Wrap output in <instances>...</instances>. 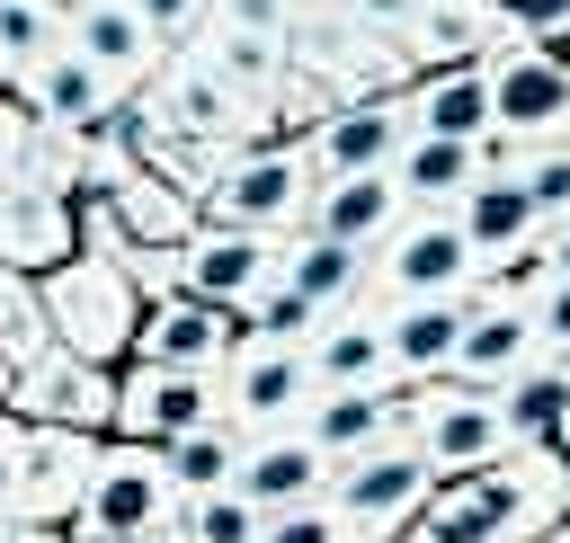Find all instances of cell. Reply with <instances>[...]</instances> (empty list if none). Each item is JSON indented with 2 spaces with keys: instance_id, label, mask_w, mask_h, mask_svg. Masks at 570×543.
<instances>
[{
  "instance_id": "obj_5",
  "label": "cell",
  "mask_w": 570,
  "mask_h": 543,
  "mask_svg": "<svg viewBox=\"0 0 570 543\" xmlns=\"http://www.w3.org/2000/svg\"><path fill=\"white\" fill-rule=\"evenodd\" d=\"M312 160L294 142H249L214 169L205 187V223H232V231H258V240H294L303 214H312Z\"/></svg>"
},
{
  "instance_id": "obj_14",
  "label": "cell",
  "mask_w": 570,
  "mask_h": 543,
  "mask_svg": "<svg viewBox=\"0 0 570 543\" xmlns=\"http://www.w3.org/2000/svg\"><path fill=\"white\" fill-rule=\"evenodd\" d=\"M240 338H249L240 312H214V303H196V294H160V303H142V320H134V365L223 374Z\"/></svg>"
},
{
  "instance_id": "obj_11",
  "label": "cell",
  "mask_w": 570,
  "mask_h": 543,
  "mask_svg": "<svg viewBox=\"0 0 570 543\" xmlns=\"http://www.w3.org/2000/svg\"><path fill=\"white\" fill-rule=\"evenodd\" d=\"M312 401V365H303V338H240L232 365H223V427L240 436H276L294 427Z\"/></svg>"
},
{
  "instance_id": "obj_53",
  "label": "cell",
  "mask_w": 570,
  "mask_h": 543,
  "mask_svg": "<svg viewBox=\"0 0 570 543\" xmlns=\"http://www.w3.org/2000/svg\"><path fill=\"white\" fill-rule=\"evenodd\" d=\"M62 9H80V0H62Z\"/></svg>"
},
{
  "instance_id": "obj_16",
  "label": "cell",
  "mask_w": 570,
  "mask_h": 543,
  "mask_svg": "<svg viewBox=\"0 0 570 543\" xmlns=\"http://www.w3.org/2000/svg\"><path fill=\"white\" fill-rule=\"evenodd\" d=\"M89 463H98V436H80V427H27V454H18V516L71 534L80 490H89Z\"/></svg>"
},
{
  "instance_id": "obj_32",
  "label": "cell",
  "mask_w": 570,
  "mask_h": 543,
  "mask_svg": "<svg viewBox=\"0 0 570 543\" xmlns=\"http://www.w3.org/2000/svg\"><path fill=\"white\" fill-rule=\"evenodd\" d=\"M499 409H508V436H517V445H552V427H561V409H570V374H561V365H534V374H517V383L499 392Z\"/></svg>"
},
{
  "instance_id": "obj_15",
  "label": "cell",
  "mask_w": 570,
  "mask_h": 543,
  "mask_svg": "<svg viewBox=\"0 0 570 543\" xmlns=\"http://www.w3.org/2000/svg\"><path fill=\"white\" fill-rule=\"evenodd\" d=\"M454 231H463V249L481 258V276H517V267L534 258V240H543V214H534L525 187L490 160V169L454 196Z\"/></svg>"
},
{
  "instance_id": "obj_20",
  "label": "cell",
  "mask_w": 570,
  "mask_h": 543,
  "mask_svg": "<svg viewBox=\"0 0 570 543\" xmlns=\"http://www.w3.org/2000/svg\"><path fill=\"white\" fill-rule=\"evenodd\" d=\"M232 490H240L258 516H285V507H303V498H330V463H321L294 427H276V436H240Z\"/></svg>"
},
{
  "instance_id": "obj_30",
  "label": "cell",
  "mask_w": 570,
  "mask_h": 543,
  "mask_svg": "<svg viewBox=\"0 0 570 543\" xmlns=\"http://www.w3.org/2000/svg\"><path fill=\"white\" fill-rule=\"evenodd\" d=\"M365 267H374V249L312 240V231H294V240H285V285H294L312 312H347V303H365Z\"/></svg>"
},
{
  "instance_id": "obj_41",
  "label": "cell",
  "mask_w": 570,
  "mask_h": 543,
  "mask_svg": "<svg viewBox=\"0 0 570 543\" xmlns=\"http://www.w3.org/2000/svg\"><path fill=\"white\" fill-rule=\"evenodd\" d=\"M303 18V0H214L205 27H232V36H285Z\"/></svg>"
},
{
  "instance_id": "obj_3",
  "label": "cell",
  "mask_w": 570,
  "mask_h": 543,
  "mask_svg": "<svg viewBox=\"0 0 570 543\" xmlns=\"http://www.w3.org/2000/svg\"><path fill=\"white\" fill-rule=\"evenodd\" d=\"M36 294H45L53 347H71V356H89V365H125V356H134L142 294L125 285V267H107V258H62V267L36 276Z\"/></svg>"
},
{
  "instance_id": "obj_13",
  "label": "cell",
  "mask_w": 570,
  "mask_h": 543,
  "mask_svg": "<svg viewBox=\"0 0 570 543\" xmlns=\"http://www.w3.org/2000/svg\"><path fill=\"white\" fill-rule=\"evenodd\" d=\"M401 142H410V98L392 89V98H338L294 151L312 160V178H374L401 160Z\"/></svg>"
},
{
  "instance_id": "obj_45",
  "label": "cell",
  "mask_w": 570,
  "mask_h": 543,
  "mask_svg": "<svg viewBox=\"0 0 570 543\" xmlns=\"http://www.w3.org/2000/svg\"><path fill=\"white\" fill-rule=\"evenodd\" d=\"M525 267H543V276H570V214L561 223H543V240H534V258Z\"/></svg>"
},
{
  "instance_id": "obj_46",
  "label": "cell",
  "mask_w": 570,
  "mask_h": 543,
  "mask_svg": "<svg viewBox=\"0 0 570 543\" xmlns=\"http://www.w3.org/2000/svg\"><path fill=\"white\" fill-rule=\"evenodd\" d=\"M0 543H62L53 525H27V516H0Z\"/></svg>"
},
{
  "instance_id": "obj_7",
  "label": "cell",
  "mask_w": 570,
  "mask_h": 543,
  "mask_svg": "<svg viewBox=\"0 0 570 543\" xmlns=\"http://www.w3.org/2000/svg\"><path fill=\"white\" fill-rule=\"evenodd\" d=\"M428 498H436V472L419 463L410 436H383V445H365V454H347V463L330 472V507H338L365 543H392Z\"/></svg>"
},
{
  "instance_id": "obj_6",
  "label": "cell",
  "mask_w": 570,
  "mask_h": 543,
  "mask_svg": "<svg viewBox=\"0 0 570 543\" xmlns=\"http://www.w3.org/2000/svg\"><path fill=\"white\" fill-rule=\"evenodd\" d=\"M481 285V258L463 249L454 214H401L392 240L374 249L365 267V303L374 312H401V303H463Z\"/></svg>"
},
{
  "instance_id": "obj_8",
  "label": "cell",
  "mask_w": 570,
  "mask_h": 543,
  "mask_svg": "<svg viewBox=\"0 0 570 543\" xmlns=\"http://www.w3.org/2000/svg\"><path fill=\"white\" fill-rule=\"evenodd\" d=\"M543 365V338H534V312H525V285L517 276H481L463 294V347H454V383H481V392H508L517 374Z\"/></svg>"
},
{
  "instance_id": "obj_33",
  "label": "cell",
  "mask_w": 570,
  "mask_h": 543,
  "mask_svg": "<svg viewBox=\"0 0 570 543\" xmlns=\"http://www.w3.org/2000/svg\"><path fill=\"white\" fill-rule=\"evenodd\" d=\"M53 347V329H45V294H36V276H18L9 258H0V365L18 374L27 356H45Z\"/></svg>"
},
{
  "instance_id": "obj_10",
  "label": "cell",
  "mask_w": 570,
  "mask_h": 543,
  "mask_svg": "<svg viewBox=\"0 0 570 543\" xmlns=\"http://www.w3.org/2000/svg\"><path fill=\"white\" fill-rule=\"evenodd\" d=\"M9 418L27 427H80V436H107L116 427V365H89L71 347H45L9 374Z\"/></svg>"
},
{
  "instance_id": "obj_34",
  "label": "cell",
  "mask_w": 570,
  "mask_h": 543,
  "mask_svg": "<svg viewBox=\"0 0 570 543\" xmlns=\"http://www.w3.org/2000/svg\"><path fill=\"white\" fill-rule=\"evenodd\" d=\"M160 463H169L178 498H196V490H223V481H232V463H240V427H223V418H214V427L178 436V445H169Z\"/></svg>"
},
{
  "instance_id": "obj_9",
  "label": "cell",
  "mask_w": 570,
  "mask_h": 543,
  "mask_svg": "<svg viewBox=\"0 0 570 543\" xmlns=\"http://www.w3.org/2000/svg\"><path fill=\"white\" fill-rule=\"evenodd\" d=\"M223 418V374H178V365H116V427L107 436H125V445H178V436H196V427H214Z\"/></svg>"
},
{
  "instance_id": "obj_21",
  "label": "cell",
  "mask_w": 570,
  "mask_h": 543,
  "mask_svg": "<svg viewBox=\"0 0 570 543\" xmlns=\"http://www.w3.org/2000/svg\"><path fill=\"white\" fill-rule=\"evenodd\" d=\"M401 214H410V196H401L392 169H374V178H321L303 231H312V240H347V249H383Z\"/></svg>"
},
{
  "instance_id": "obj_39",
  "label": "cell",
  "mask_w": 570,
  "mask_h": 543,
  "mask_svg": "<svg viewBox=\"0 0 570 543\" xmlns=\"http://www.w3.org/2000/svg\"><path fill=\"white\" fill-rule=\"evenodd\" d=\"M258 543H365L330 498H303V507H285V516H267V534Z\"/></svg>"
},
{
  "instance_id": "obj_38",
  "label": "cell",
  "mask_w": 570,
  "mask_h": 543,
  "mask_svg": "<svg viewBox=\"0 0 570 543\" xmlns=\"http://www.w3.org/2000/svg\"><path fill=\"white\" fill-rule=\"evenodd\" d=\"M490 9H499L508 45H552V53H570V0H490Z\"/></svg>"
},
{
  "instance_id": "obj_40",
  "label": "cell",
  "mask_w": 570,
  "mask_h": 543,
  "mask_svg": "<svg viewBox=\"0 0 570 543\" xmlns=\"http://www.w3.org/2000/svg\"><path fill=\"white\" fill-rule=\"evenodd\" d=\"M134 18L151 27V45H160V53H187V45L205 36L214 0H134Z\"/></svg>"
},
{
  "instance_id": "obj_12",
  "label": "cell",
  "mask_w": 570,
  "mask_h": 543,
  "mask_svg": "<svg viewBox=\"0 0 570 543\" xmlns=\"http://www.w3.org/2000/svg\"><path fill=\"white\" fill-rule=\"evenodd\" d=\"M276 276H285V240H258V231H232V223H196L178 240V294H196L214 312H249Z\"/></svg>"
},
{
  "instance_id": "obj_2",
  "label": "cell",
  "mask_w": 570,
  "mask_h": 543,
  "mask_svg": "<svg viewBox=\"0 0 570 543\" xmlns=\"http://www.w3.org/2000/svg\"><path fill=\"white\" fill-rule=\"evenodd\" d=\"M169 525H178V481H169L160 445L98 436V463H89V490H80L71 534H89V543H151Z\"/></svg>"
},
{
  "instance_id": "obj_31",
  "label": "cell",
  "mask_w": 570,
  "mask_h": 543,
  "mask_svg": "<svg viewBox=\"0 0 570 543\" xmlns=\"http://www.w3.org/2000/svg\"><path fill=\"white\" fill-rule=\"evenodd\" d=\"M27 107H36L45 125H80V116H98V107H116V98H107V80H98V71H89V62H80V53L62 45V53H53L45 71H36Z\"/></svg>"
},
{
  "instance_id": "obj_44",
  "label": "cell",
  "mask_w": 570,
  "mask_h": 543,
  "mask_svg": "<svg viewBox=\"0 0 570 543\" xmlns=\"http://www.w3.org/2000/svg\"><path fill=\"white\" fill-rule=\"evenodd\" d=\"M18 454H27V418L0 409V516H18Z\"/></svg>"
},
{
  "instance_id": "obj_52",
  "label": "cell",
  "mask_w": 570,
  "mask_h": 543,
  "mask_svg": "<svg viewBox=\"0 0 570 543\" xmlns=\"http://www.w3.org/2000/svg\"><path fill=\"white\" fill-rule=\"evenodd\" d=\"M62 543H89V534H62Z\"/></svg>"
},
{
  "instance_id": "obj_36",
  "label": "cell",
  "mask_w": 570,
  "mask_h": 543,
  "mask_svg": "<svg viewBox=\"0 0 570 543\" xmlns=\"http://www.w3.org/2000/svg\"><path fill=\"white\" fill-rule=\"evenodd\" d=\"M517 187H525V205L543 214V223H561L570 214V151H490Z\"/></svg>"
},
{
  "instance_id": "obj_28",
  "label": "cell",
  "mask_w": 570,
  "mask_h": 543,
  "mask_svg": "<svg viewBox=\"0 0 570 543\" xmlns=\"http://www.w3.org/2000/svg\"><path fill=\"white\" fill-rule=\"evenodd\" d=\"M187 53H196L232 98H249V107H267V98L285 89V71H294V62H285V36H232V27H205Z\"/></svg>"
},
{
  "instance_id": "obj_49",
  "label": "cell",
  "mask_w": 570,
  "mask_h": 543,
  "mask_svg": "<svg viewBox=\"0 0 570 543\" xmlns=\"http://www.w3.org/2000/svg\"><path fill=\"white\" fill-rule=\"evenodd\" d=\"M543 543H570V516H561V525H552V534H543Z\"/></svg>"
},
{
  "instance_id": "obj_50",
  "label": "cell",
  "mask_w": 570,
  "mask_h": 543,
  "mask_svg": "<svg viewBox=\"0 0 570 543\" xmlns=\"http://www.w3.org/2000/svg\"><path fill=\"white\" fill-rule=\"evenodd\" d=\"M151 543H187V534H178V525H169V534H151Z\"/></svg>"
},
{
  "instance_id": "obj_47",
  "label": "cell",
  "mask_w": 570,
  "mask_h": 543,
  "mask_svg": "<svg viewBox=\"0 0 570 543\" xmlns=\"http://www.w3.org/2000/svg\"><path fill=\"white\" fill-rule=\"evenodd\" d=\"M392 543H445V534H436V516H428V507H419V516H410V525H401V534H392Z\"/></svg>"
},
{
  "instance_id": "obj_43",
  "label": "cell",
  "mask_w": 570,
  "mask_h": 543,
  "mask_svg": "<svg viewBox=\"0 0 570 543\" xmlns=\"http://www.w3.org/2000/svg\"><path fill=\"white\" fill-rule=\"evenodd\" d=\"M338 9H347L356 27H374V36H392V45H401V27L419 18V0H338Z\"/></svg>"
},
{
  "instance_id": "obj_4",
  "label": "cell",
  "mask_w": 570,
  "mask_h": 543,
  "mask_svg": "<svg viewBox=\"0 0 570 543\" xmlns=\"http://www.w3.org/2000/svg\"><path fill=\"white\" fill-rule=\"evenodd\" d=\"M401 436L419 445V463L436 472V481H463V472H490L517 436H508V409H499V392H481V383H419V392H401Z\"/></svg>"
},
{
  "instance_id": "obj_54",
  "label": "cell",
  "mask_w": 570,
  "mask_h": 543,
  "mask_svg": "<svg viewBox=\"0 0 570 543\" xmlns=\"http://www.w3.org/2000/svg\"><path fill=\"white\" fill-rule=\"evenodd\" d=\"M561 62H570V53H561Z\"/></svg>"
},
{
  "instance_id": "obj_48",
  "label": "cell",
  "mask_w": 570,
  "mask_h": 543,
  "mask_svg": "<svg viewBox=\"0 0 570 543\" xmlns=\"http://www.w3.org/2000/svg\"><path fill=\"white\" fill-rule=\"evenodd\" d=\"M552 454H561V472H570V409H561V427H552Z\"/></svg>"
},
{
  "instance_id": "obj_23",
  "label": "cell",
  "mask_w": 570,
  "mask_h": 543,
  "mask_svg": "<svg viewBox=\"0 0 570 543\" xmlns=\"http://www.w3.org/2000/svg\"><path fill=\"white\" fill-rule=\"evenodd\" d=\"M294 436L338 472L347 454H365V445L401 436V392H312V401H303V418H294Z\"/></svg>"
},
{
  "instance_id": "obj_26",
  "label": "cell",
  "mask_w": 570,
  "mask_h": 543,
  "mask_svg": "<svg viewBox=\"0 0 570 543\" xmlns=\"http://www.w3.org/2000/svg\"><path fill=\"white\" fill-rule=\"evenodd\" d=\"M481 169H490V142H445V134H410L401 160H392L410 214H454V196H463Z\"/></svg>"
},
{
  "instance_id": "obj_22",
  "label": "cell",
  "mask_w": 570,
  "mask_h": 543,
  "mask_svg": "<svg viewBox=\"0 0 570 543\" xmlns=\"http://www.w3.org/2000/svg\"><path fill=\"white\" fill-rule=\"evenodd\" d=\"M508 45L499 9L490 0H419V18L401 27V53L410 71H454V62H490Z\"/></svg>"
},
{
  "instance_id": "obj_42",
  "label": "cell",
  "mask_w": 570,
  "mask_h": 543,
  "mask_svg": "<svg viewBox=\"0 0 570 543\" xmlns=\"http://www.w3.org/2000/svg\"><path fill=\"white\" fill-rule=\"evenodd\" d=\"M36 125H45V116H36L27 98H0V196L27 178V134H36Z\"/></svg>"
},
{
  "instance_id": "obj_29",
  "label": "cell",
  "mask_w": 570,
  "mask_h": 543,
  "mask_svg": "<svg viewBox=\"0 0 570 543\" xmlns=\"http://www.w3.org/2000/svg\"><path fill=\"white\" fill-rule=\"evenodd\" d=\"M107 205H116V223H125V240H142V249H178L205 214H196V196H178L160 169H125L116 187H107Z\"/></svg>"
},
{
  "instance_id": "obj_24",
  "label": "cell",
  "mask_w": 570,
  "mask_h": 543,
  "mask_svg": "<svg viewBox=\"0 0 570 543\" xmlns=\"http://www.w3.org/2000/svg\"><path fill=\"white\" fill-rule=\"evenodd\" d=\"M454 347H463V303H401V312H383V356H392V383L401 392L445 383L454 374Z\"/></svg>"
},
{
  "instance_id": "obj_35",
  "label": "cell",
  "mask_w": 570,
  "mask_h": 543,
  "mask_svg": "<svg viewBox=\"0 0 570 543\" xmlns=\"http://www.w3.org/2000/svg\"><path fill=\"white\" fill-rule=\"evenodd\" d=\"M178 534L187 543H258L267 534V516L223 481V490H196V498H178Z\"/></svg>"
},
{
  "instance_id": "obj_17",
  "label": "cell",
  "mask_w": 570,
  "mask_h": 543,
  "mask_svg": "<svg viewBox=\"0 0 570 543\" xmlns=\"http://www.w3.org/2000/svg\"><path fill=\"white\" fill-rule=\"evenodd\" d=\"M303 365H312V392H401L392 356H383V312L374 303L321 312L312 338H303Z\"/></svg>"
},
{
  "instance_id": "obj_1",
  "label": "cell",
  "mask_w": 570,
  "mask_h": 543,
  "mask_svg": "<svg viewBox=\"0 0 570 543\" xmlns=\"http://www.w3.org/2000/svg\"><path fill=\"white\" fill-rule=\"evenodd\" d=\"M428 516H436L445 543H543L570 516V472H561L552 445H508L490 472L436 481Z\"/></svg>"
},
{
  "instance_id": "obj_19",
  "label": "cell",
  "mask_w": 570,
  "mask_h": 543,
  "mask_svg": "<svg viewBox=\"0 0 570 543\" xmlns=\"http://www.w3.org/2000/svg\"><path fill=\"white\" fill-rule=\"evenodd\" d=\"M0 258H9L18 276H45V267L80 258V196H53V187L18 178V187L0 196Z\"/></svg>"
},
{
  "instance_id": "obj_51",
  "label": "cell",
  "mask_w": 570,
  "mask_h": 543,
  "mask_svg": "<svg viewBox=\"0 0 570 543\" xmlns=\"http://www.w3.org/2000/svg\"><path fill=\"white\" fill-rule=\"evenodd\" d=\"M0 409H9V365H0Z\"/></svg>"
},
{
  "instance_id": "obj_37",
  "label": "cell",
  "mask_w": 570,
  "mask_h": 543,
  "mask_svg": "<svg viewBox=\"0 0 570 543\" xmlns=\"http://www.w3.org/2000/svg\"><path fill=\"white\" fill-rule=\"evenodd\" d=\"M525 285V312H534V338H543V365L570 374V276H543V267H517Z\"/></svg>"
},
{
  "instance_id": "obj_18",
  "label": "cell",
  "mask_w": 570,
  "mask_h": 543,
  "mask_svg": "<svg viewBox=\"0 0 570 543\" xmlns=\"http://www.w3.org/2000/svg\"><path fill=\"white\" fill-rule=\"evenodd\" d=\"M71 53L107 80V98H142L151 71L169 62V53L151 45V27L134 18V0H80V9H71Z\"/></svg>"
},
{
  "instance_id": "obj_25",
  "label": "cell",
  "mask_w": 570,
  "mask_h": 543,
  "mask_svg": "<svg viewBox=\"0 0 570 543\" xmlns=\"http://www.w3.org/2000/svg\"><path fill=\"white\" fill-rule=\"evenodd\" d=\"M401 98H410V134L490 142V71H481V62H454V71H419Z\"/></svg>"
},
{
  "instance_id": "obj_27",
  "label": "cell",
  "mask_w": 570,
  "mask_h": 543,
  "mask_svg": "<svg viewBox=\"0 0 570 543\" xmlns=\"http://www.w3.org/2000/svg\"><path fill=\"white\" fill-rule=\"evenodd\" d=\"M71 45V9L62 0H0V98H27L36 71Z\"/></svg>"
}]
</instances>
